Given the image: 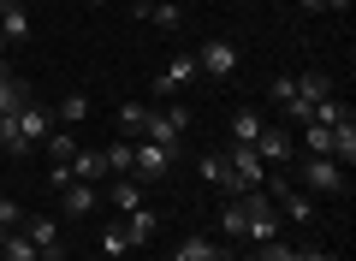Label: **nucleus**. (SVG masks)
I'll use <instances>...</instances> for the list:
<instances>
[{"label": "nucleus", "mask_w": 356, "mask_h": 261, "mask_svg": "<svg viewBox=\"0 0 356 261\" xmlns=\"http://www.w3.org/2000/svg\"><path fill=\"white\" fill-rule=\"evenodd\" d=\"M184 131H191V107H149L143 113V131L137 137L143 143H161V149H178V143H184Z\"/></svg>", "instance_id": "1"}, {"label": "nucleus", "mask_w": 356, "mask_h": 261, "mask_svg": "<svg viewBox=\"0 0 356 261\" xmlns=\"http://www.w3.org/2000/svg\"><path fill=\"white\" fill-rule=\"evenodd\" d=\"M238 208H243V237H250V244H273V237H280V208H273L267 190L238 196Z\"/></svg>", "instance_id": "2"}, {"label": "nucleus", "mask_w": 356, "mask_h": 261, "mask_svg": "<svg viewBox=\"0 0 356 261\" xmlns=\"http://www.w3.org/2000/svg\"><path fill=\"white\" fill-rule=\"evenodd\" d=\"M297 178H303V190H315V196H350V173H344L332 155H309V161L297 166Z\"/></svg>", "instance_id": "3"}, {"label": "nucleus", "mask_w": 356, "mask_h": 261, "mask_svg": "<svg viewBox=\"0 0 356 261\" xmlns=\"http://www.w3.org/2000/svg\"><path fill=\"white\" fill-rule=\"evenodd\" d=\"M18 232L36 244L42 261H60V255H65V244H60V220H48V214H24V226H18Z\"/></svg>", "instance_id": "4"}, {"label": "nucleus", "mask_w": 356, "mask_h": 261, "mask_svg": "<svg viewBox=\"0 0 356 261\" xmlns=\"http://www.w3.org/2000/svg\"><path fill=\"white\" fill-rule=\"evenodd\" d=\"M196 72H208V77H232V72H238V42H232V36L202 42V54H196Z\"/></svg>", "instance_id": "5"}, {"label": "nucleus", "mask_w": 356, "mask_h": 261, "mask_svg": "<svg viewBox=\"0 0 356 261\" xmlns=\"http://www.w3.org/2000/svg\"><path fill=\"white\" fill-rule=\"evenodd\" d=\"M273 208H280V214H291L297 226H315V220H321L315 196H309L303 184H273Z\"/></svg>", "instance_id": "6"}, {"label": "nucleus", "mask_w": 356, "mask_h": 261, "mask_svg": "<svg viewBox=\"0 0 356 261\" xmlns=\"http://www.w3.org/2000/svg\"><path fill=\"white\" fill-rule=\"evenodd\" d=\"M250 149H255V161H261V166H285L297 155L291 149V131H280V125H261V137H255Z\"/></svg>", "instance_id": "7"}, {"label": "nucleus", "mask_w": 356, "mask_h": 261, "mask_svg": "<svg viewBox=\"0 0 356 261\" xmlns=\"http://www.w3.org/2000/svg\"><path fill=\"white\" fill-rule=\"evenodd\" d=\"M131 18H143V24H154V30H178L184 24V6H178V0H131Z\"/></svg>", "instance_id": "8"}, {"label": "nucleus", "mask_w": 356, "mask_h": 261, "mask_svg": "<svg viewBox=\"0 0 356 261\" xmlns=\"http://www.w3.org/2000/svg\"><path fill=\"white\" fill-rule=\"evenodd\" d=\"M48 131H54V113H48V107H42V101H36V95H30V101H24V107H18V137H24V143H30V149H36V143H48Z\"/></svg>", "instance_id": "9"}, {"label": "nucleus", "mask_w": 356, "mask_h": 261, "mask_svg": "<svg viewBox=\"0 0 356 261\" xmlns=\"http://www.w3.org/2000/svg\"><path fill=\"white\" fill-rule=\"evenodd\" d=\"M172 161H178V149H161V143H143L137 137V178H143V184H149V178H166Z\"/></svg>", "instance_id": "10"}, {"label": "nucleus", "mask_w": 356, "mask_h": 261, "mask_svg": "<svg viewBox=\"0 0 356 261\" xmlns=\"http://www.w3.org/2000/svg\"><path fill=\"white\" fill-rule=\"evenodd\" d=\"M191 77H196V54H172V60L161 65V77H154V95H178Z\"/></svg>", "instance_id": "11"}, {"label": "nucleus", "mask_w": 356, "mask_h": 261, "mask_svg": "<svg viewBox=\"0 0 356 261\" xmlns=\"http://www.w3.org/2000/svg\"><path fill=\"white\" fill-rule=\"evenodd\" d=\"M172 261H232V255L214 244V237L191 232V237H178V244H172Z\"/></svg>", "instance_id": "12"}, {"label": "nucleus", "mask_w": 356, "mask_h": 261, "mask_svg": "<svg viewBox=\"0 0 356 261\" xmlns=\"http://www.w3.org/2000/svg\"><path fill=\"white\" fill-rule=\"evenodd\" d=\"M102 161H107V173H119V178H137V137H119V143H107V149H102Z\"/></svg>", "instance_id": "13"}, {"label": "nucleus", "mask_w": 356, "mask_h": 261, "mask_svg": "<svg viewBox=\"0 0 356 261\" xmlns=\"http://www.w3.org/2000/svg\"><path fill=\"white\" fill-rule=\"evenodd\" d=\"M95 208H102V190L83 184V178H72V184H65V214H72V220H83V214H95Z\"/></svg>", "instance_id": "14"}, {"label": "nucleus", "mask_w": 356, "mask_h": 261, "mask_svg": "<svg viewBox=\"0 0 356 261\" xmlns=\"http://www.w3.org/2000/svg\"><path fill=\"white\" fill-rule=\"evenodd\" d=\"M332 161H339L344 173L356 166V119H350V113H344V119L332 125Z\"/></svg>", "instance_id": "15"}, {"label": "nucleus", "mask_w": 356, "mask_h": 261, "mask_svg": "<svg viewBox=\"0 0 356 261\" xmlns=\"http://www.w3.org/2000/svg\"><path fill=\"white\" fill-rule=\"evenodd\" d=\"M154 232H161V220H154V208H149V202H143L137 214H125V237H131V249H137V244H149Z\"/></svg>", "instance_id": "16"}, {"label": "nucleus", "mask_w": 356, "mask_h": 261, "mask_svg": "<svg viewBox=\"0 0 356 261\" xmlns=\"http://www.w3.org/2000/svg\"><path fill=\"white\" fill-rule=\"evenodd\" d=\"M202 178L220 190V196H238V184H232V166H226V155H202Z\"/></svg>", "instance_id": "17"}, {"label": "nucleus", "mask_w": 356, "mask_h": 261, "mask_svg": "<svg viewBox=\"0 0 356 261\" xmlns=\"http://www.w3.org/2000/svg\"><path fill=\"white\" fill-rule=\"evenodd\" d=\"M107 202H113L119 214H137L143 208V178H119V184L107 190Z\"/></svg>", "instance_id": "18"}, {"label": "nucleus", "mask_w": 356, "mask_h": 261, "mask_svg": "<svg viewBox=\"0 0 356 261\" xmlns=\"http://www.w3.org/2000/svg\"><path fill=\"white\" fill-rule=\"evenodd\" d=\"M0 36H6V42H24L30 36V6H13V0H6V13H0Z\"/></svg>", "instance_id": "19"}, {"label": "nucleus", "mask_w": 356, "mask_h": 261, "mask_svg": "<svg viewBox=\"0 0 356 261\" xmlns=\"http://www.w3.org/2000/svg\"><path fill=\"white\" fill-rule=\"evenodd\" d=\"M102 173H107L102 149H77V155H72V178H83V184H95Z\"/></svg>", "instance_id": "20"}, {"label": "nucleus", "mask_w": 356, "mask_h": 261, "mask_svg": "<svg viewBox=\"0 0 356 261\" xmlns=\"http://www.w3.org/2000/svg\"><path fill=\"white\" fill-rule=\"evenodd\" d=\"M0 261H42V255H36V244H30V237L13 226V232L0 237Z\"/></svg>", "instance_id": "21"}, {"label": "nucleus", "mask_w": 356, "mask_h": 261, "mask_svg": "<svg viewBox=\"0 0 356 261\" xmlns=\"http://www.w3.org/2000/svg\"><path fill=\"white\" fill-rule=\"evenodd\" d=\"M261 113H250V107H238V113H232V143H255V137H261Z\"/></svg>", "instance_id": "22"}, {"label": "nucleus", "mask_w": 356, "mask_h": 261, "mask_svg": "<svg viewBox=\"0 0 356 261\" xmlns=\"http://www.w3.org/2000/svg\"><path fill=\"white\" fill-rule=\"evenodd\" d=\"M297 131H303V149H309V155H332V125H315V119H303Z\"/></svg>", "instance_id": "23"}, {"label": "nucleus", "mask_w": 356, "mask_h": 261, "mask_svg": "<svg viewBox=\"0 0 356 261\" xmlns=\"http://www.w3.org/2000/svg\"><path fill=\"white\" fill-rule=\"evenodd\" d=\"M297 95L315 107V101H327V95H332V77H327V72H303V77H297Z\"/></svg>", "instance_id": "24"}, {"label": "nucleus", "mask_w": 356, "mask_h": 261, "mask_svg": "<svg viewBox=\"0 0 356 261\" xmlns=\"http://www.w3.org/2000/svg\"><path fill=\"white\" fill-rule=\"evenodd\" d=\"M89 119V95L83 89H65L60 95V125H83Z\"/></svg>", "instance_id": "25"}, {"label": "nucleus", "mask_w": 356, "mask_h": 261, "mask_svg": "<svg viewBox=\"0 0 356 261\" xmlns=\"http://www.w3.org/2000/svg\"><path fill=\"white\" fill-rule=\"evenodd\" d=\"M0 155H30V143L18 137V113H0Z\"/></svg>", "instance_id": "26"}, {"label": "nucleus", "mask_w": 356, "mask_h": 261, "mask_svg": "<svg viewBox=\"0 0 356 261\" xmlns=\"http://www.w3.org/2000/svg\"><path fill=\"white\" fill-rule=\"evenodd\" d=\"M30 101V84L24 77H0V113H18Z\"/></svg>", "instance_id": "27"}, {"label": "nucleus", "mask_w": 356, "mask_h": 261, "mask_svg": "<svg viewBox=\"0 0 356 261\" xmlns=\"http://www.w3.org/2000/svg\"><path fill=\"white\" fill-rule=\"evenodd\" d=\"M42 149H48V161H72V155H77V137H72V131H48Z\"/></svg>", "instance_id": "28"}, {"label": "nucleus", "mask_w": 356, "mask_h": 261, "mask_svg": "<svg viewBox=\"0 0 356 261\" xmlns=\"http://www.w3.org/2000/svg\"><path fill=\"white\" fill-rule=\"evenodd\" d=\"M102 255H131V237H125V226H107V232H102Z\"/></svg>", "instance_id": "29"}, {"label": "nucleus", "mask_w": 356, "mask_h": 261, "mask_svg": "<svg viewBox=\"0 0 356 261\" xmlns=\"http://www.w3.org/2000/svg\"><path fill=\"white\" fill-rule=\"evenodd\" d=\"M143 113H149L143 101H125V107H119V131H125V137H137V131H143Z\"/></svg>", "instance_id": "30"}, {"label": "nucleus", "mask_w": 356, "mask_h": 261, "mask_svg": "<svg viewBox=\"0 0 356 261\" xmlns=\"http://www.w3.org/2000/svg\"><path fill=\"white\" fill-rule=\"evenodd\" d=\"M267 95H273V101H280V107H285V101L297 95V77H273V84H267Z\"/></svg>", "instance_id": "31"}, {"label": "nucleus", "mask_w": 356, "mask_h": 261, "mask_svg": "<svg viewBox=\"0 0 356 261\" xmlns=\"http://www.w3.org/2000/svg\"><path fill=\"white\" fill-rule=\"evenodd\" d=\"M0 226H24V208L13 196H0Z\"/></svg>", "instance_id": "32"}, {"label": "nucleus", "mask_w": 356, "mask_h": 261, "mask_svg": "<svg viewBox=\"0 0 356 261\" xmlns=\"http://www.w3.org/2000/svg\"><path fill=\"white\" fill-rule=\"evenodd\" d=\"M48 184H54V190H65V184H72V161H54V173H48Z\"/></svg>", "instance_id": "33"}, {"label": "nucleus", "mask_w": 356, "mask_h": 261, "mask_svg": "<svg viewBox=\"0 0 356 261\" xmlns=\"http://www.w3.org/2000/svg\"><path fill=\"white\" fill-rule=\"evenodd\" d=\"M321 6H327V13H339V18L350 13V0H321Z\"/></svg>", "instance_id": "34"}, {"label": "nucleus", "mask_w": 356, "mask_h": 261, "mask_svg": "<svg viewBox=\"0 0 356 261\" xmlns=\"http://www.w3.org/2000/svg\"><path fill=\"white\" fill-rule=\"evenodd\" d=\"M303 261H339V255H327V249H303Z\"/></svg>", "instance_id": "35"}, {"label": "nucleus", "mask_w": 356, "mask_h": 261, "mask_svg": "<svg viewBox=\"0 0 356 261\" xmlns=\"http://www.w3.org/2000/svg\"><path fill=\"white\" fill-rule=\"evenodd\" d=\"M297 13H327V6L321 0H297Z\"/></svg>", "instance_id": "36"}, {"label": "nucleus", "mask_w": 356, "mask_h": 261, "mask_svg": "<svg viewBox=\"0 0 356 261\" xmlns=\"http://www.w3.org/2000/svg\"><path fill=\"white\" fill-rule=\"evenodd\" d=\"M0 77H13V60H6V54H0Z\"/></svg>", "instance_id": "37"}, {"label": "nucleus", "mask_w": 356, "mask_h": 261, "mask_svg": "<svg viewBox=\"0 0 356 261\" xmlns=\"http://www.w3.org/2000/svg\"><path fill=\"white\" fill-rule=\"evenodd\" d=\"M89 6H107V0H89Z\"/></svg>", "instance_id": "38"}, {"label": "nucleus", "mask_w": 356, "mask_h": 261, "mask_svg": "<svg viewBox=\"0 0 356 261\" xmlns=\"http://www.w3.org/2000/svg\"><path fill=\"white\" fill-rule=\"evenodd\" d=\"M6 232H13V226H0V237H6Z\"/></svg>", "instance_id": "39"}, {"label": "nucleus", "mask_w": 356, "mask_h": 261, "mask_svg": "<svg viewBox=\"0 0 356 261\" xmlns=\"http://www.w3.org/2000/svg\"><path fill=\"white\" fill-rule=\"evenodd\" d=\"M13 6H30V0H13Z\"/></svg>", "instance_id": "40"}, {"label": "nucleus", "mask_w": 356, "mask_h": 261, "mask_svg": "<svg viewBox=\"0 0 356 261\" xmlns=\"http://www.w3.org/2000/svg\"><path fill=\"white\" fill-rule=\"evenodd\" d=\"M0 13H6V0H0Z\"/></svg>", "instance_id": "41"}, {"label": "nucleus", "mask_w": 356, "mask_h": 261, "mask_svg": "<svg viewBox=\"0 0 356 261\" xmlns=\"http://www.w3.org/2000/svg\"><path fill=\"white\" fill-rule=\"evenodd\" d=\"M125 6H131V0H125Z\"/></svg>", "instance_id": "42"}]
</instances>
